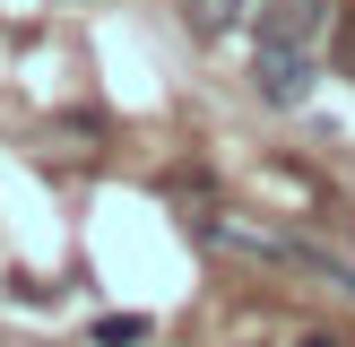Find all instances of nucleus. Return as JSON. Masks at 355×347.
<instances>
[{"mask_svg":"<svg viewBox=\"0 0 355 347\" xmlns=\"http://www.w3.org/2000/svg\"><path fill=\"white\" fill-rule=\"evenodd\" d=\"M234 17H243V0H182V26L200 35V44H217V35L234 26Z\"/></svg>","mask_w":355,"mask_h":347,"instance_id":"obj_2","label":"nucleus"},{"mask_svg":"<svg viewBox=\"0 0 355 347\" xmlns=\"http://www.w3.org/2000/svg\"><path fill=\"white\" fill-rule=\"evenodd\" d=\"M338 61L355 69V17H338Z\"/></svg>","mask_w":355,"mask_h":347,"instance_id":"obj_4","label":"nucleus"},{"mask_svg":"<svg viewBox=\"0 0 355 347\" xmlns=\"http://www.w3.org/2000/svg\"><path fill=\"white\" fill-rule=\"evenodd\" d=\"M139 339H148L139 312H104V321H96V347H139Z\"/></svg>","mask_w":355,"mask_h":347,"instance_id":"obj_3","label":"nucleus"},{"mask_svg":"<svg viewBox=\"0 0 355 347\" xmlns=\"http://www.w3.org/2000/svg\"><path fill=\"white\" fill-rule=\"evenodd\" d=\"M321 35H329V0H269L260 9V52H252L260 104H304L312 96V78H321L312 44Z\"/></svg>","mask_w":355,"mask_h":347,"instance_id":"obj_1","label":"nucleus"}]
</instances>
